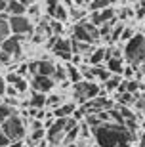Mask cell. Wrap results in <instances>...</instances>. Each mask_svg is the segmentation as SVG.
<instances>
[{"label":"cell","instance_id":"40","mask_svg":"<svg viewBox=\"0 0 145 147\" xmlns=\"http://www.w3.org/2000/svg\"><path fill=\"white\" fill-rule=\"evenodd\" d=\"M67 147H86V145H82V143H71V145H67ZM90 147H99V145H97V143H96V145H90Z\"/></svg>","mask_w":145,"mask_h":147},{"label":"cell","instance_id":"16","mask_svg":"<svg viewBox=\"0 0 145 147\" xmlns=\"http://www.w3.org/2000/svg\"><path fill=\"white\" fill-rule=\"evenodd\" d=\"M105 67L109 69L111 75H120L122 76V71H124V63H122V57H109Z\"/></svg>","mask_w":145,"mask_h":147},{"label":"cell","instance_id":"39","mask_svg":"<svg viewBox=\"0 0 145 147\" xmlns=\"http://www.w3.org/2000/svg\"><path fill=\"white\" fill-rule=\"evenodd\" d=\"M140 145L145 147V128H143V132H141V136H140Z\"/></svg>","mask_w":145,"mask_h":147},{"label":"cell","instance_id":"21","mask_svg":"<svg viewBox=\"0 0 145 147\" xmlns=\"http://www.w3.org/2000/svg\"><path fill=\"white\" fill-rule=\"evenodd\" d=\"M122 80H124V78L120 75H113L109 80L103 82V84H105V86H103V90H111V92H113V90H118V86L122 84Z\"/></svg>","mask_w":145,"mask_h":147},{"label":"cell","instance_id":"45","mask_svg":"<svg viewBox=\"0 0 145 147\" xmlns=\"http://www.w3.org/2000/svg\"><path fill=\"white\" fill-rule=\"evenodd\" d=\"M143 19H145V17H143Z\"/></svg>","mask_w":145,"mask_h":147},{"label":"cell","instance_id":"30","mask_svg":"<svg viewBox=\"0 0 145 147\" xmlns=\"http://www.w3.org/2000/svg\"><path fill=\"white\" fill-rule=\"evenodd\" d=\"M13 71H16L19 76H23V78H25V76L29 75V63H21V65L17 67V69H13Z\"/></svg>","mask_w":145,"mask_h":147},{"label":"cell","instance_id":"44","mask_svg":"<svg viewBox=\"0 0 145 147\" xmlns=\"http://www.w3.org/2000/svg\"><path fill=\"white\" fill-rule=\"evenodd\" d=\"M0 103H4V99H2V98H0Z\"/></svg>","mask_w":145,"mask_h":147},{"label":"cell","instance_id":"5","mask_svg":"<svg viewBox=\"0 0 145 147\" xmlns=\"http://www.w3.org/2000/svg\"><path fill=\"white\" fill-rule=\"evenodd\" d=\"M0 132H4L6 136L10 138V142H21L25 138V122L19 115H11L8 120H4L0 124Z\"/></svg>","mask_w":145,"mask_h":147},{"label":"cell","instance_id":"10","mask_svg":"<svg viewBox=\"0 0 145 147\" xmlns=\"http://www.w3.org/2000/svg\"><path fill=\"white\" fill-rule=\"evenodd\" d=\"M113 19H117V11L113 8H105V10H99V11H92L90 16V23L92 25H96L97 29L105 25V23H111Z\"/></svg>","mask_w":145,"mask_h":147},{"label":"cell","instance_id":"42","mask_svg":"<svg viewBox=\"0 0 145 147\" xmlns=\"http://www.w3.org/2000/svg\"><path fill=\"white\" fill-rule=\"evenodd\" d=\"M140 73L145 76V61H143V63H140Z\"/></svg>","mask_w":145,"mask_h":147},{"label":"cell","instance_id":"41","mask_svg":"<svg viewBox=\"0 0 145 147\" xmlns=\"http://www.w3.org/2000/svg\"><path fill=\"white\" fill-rule=\"evenodd\" d=\"M23 6H31V4H34V0H19Z\"/></svg>","mask_w":145,"mask_h":147},{"label":"cell","instance_id":"23","mask_svg":"<svg viewBox=\"0 0 145 147\" xmlns=\"http://www.w3.org/2000/svg\"><path fill=\"white\" fill-rule=\"evenodd\" d=\"M61 103H63V96H61V94H50L48 98H46V107L55 109V107H59Z\"/></svg>","mask_w":145,"mask_h":147},{"label":"cell","instance_id":"31","mask_svg":"<svg viewBox=\"0 0 145 147\" xmlns=\"http://www.w3.org/2000/svg\"><path fill=\"white\" fill-rule=\"evenodd\" d=\"M136 16H138V17H145V0H140L138 10H136Z\"/></svg>","mask_w":145,"mask_h":147},{"label":"cell","instance_id":"3","mask_svg":"<svg viewBox=\"0 0 145 147\" xmlns=\"http://www.w3.org/2000/svg\"><path fill=\"white\" fill-rule=\"evenodd\" d=\"M103 90L97 82H88V80H80L78 84H73V96H75L76 103H86L90 99L101 96Z\"/></svg>","mask_w":145,"mask_h":147},{"label":"cell","instance_id":"37","mask_svg":"<svg viewBox=\"0 0 145 147\" xmlns=\"http://www.w3.org/2000/svg\"><path fill=\"white\" fill-rule=\"evenodd\" d=\"M76 4H78V8H82V6H90L92 0H75Z\"/></svg>","mask_w":145,"mask_h":147},{"label":"cell","instance_id":"8","mask_svg":"<svg viewBox=\"0 0 145 147\" xmlns=\"http://www.w3.org/2000/svg\"><path fill=\"white\" fill-rule=\"evenodd\" d=\"M52 52H54L55 57L63 59L65 63H69L71 57H73V48H71V40H67V38H61V36H59L57 40H55V44L52 46Z\"/></svg>","mask_w":145,"mask_h":147},{"label":"cell","instance_id":"25","mask_svg":"<svg viewBox=\"0 0 145 147\" xmlns=\"http://www.w3.org/2000/svg\"><path fill=\"white\" fill-rule=\"evenodd\" d=\"M44 138H46V128H44V126H40V128H32V132H31V142L38 143V142H42Z\"/></svg>","mask_w":145,"mask_h":147},{"label":"cell","instance_id":"18","mask_svg":"<svg viewBox=\"0 0 145 147\" xmlns=\"http://www.w3.org/2000/svg\"><path fill=\"white\" fill-rule=\"evenodd\" d=\"M65 71H67V80H69V82H73V84H78V82L82 80V73H80V69H78L76 65H73V63H67Z\"/></svg>","mask_w":145,"mask_h":147},{"label":"cell","instance_id":"27","mask_svg":"<svg viewBox=\"0 0 145 147\" xmlns=\"http://www.w3.org/2000/svg\"><path fill=\"white\" fill-rule=\"evenodd\" d=\"M69 16L73 17V21H78V23H80L82 19H84V16H86V11L82 10V8H73V10L69 11Z\"/></svg>","mask_w":145,"mask_h":147},{"label":"cell","instance_id":"9","mask_svg":"<svg viewBox=\"0 0 145 147\" xmlns=\"http://www.w3.org/2000/svg\"><path fill=\"white\" fill-rule=\"evenodd\" d=\"M55 86V82L52 76H42V75H34L31 78V88L34 92H40V94H48L52 92Z\"/></svg>","mask_w":145,"mask_h":147},{"label":"cell","instance_id":"32","mask_svg":"<svg viewBox=\"0 0 145 147\" xmlns=\"http://www.w3.org/2000/svg\"><path fill=\"white\" fill-rule=\"evenodd\" d=\"M40 10H38V4H31L27 6V16H38Z\"/></svg>","mask_w":145,"mask_h":147},{"label":"cell","instance_id":"38","mask_svg":"<svg viewBox=\"0 0 145 147\" xmlns=\"http://www.w3.org/2000/svg\"><path fill=\"white\" fill-rule=\"evenodd\" d=\"M8 147H27V145H25L23 142H11V143H10Z\"/></svg>","mask_w":145,"mask_h":147},{"label":"cell","instance_id":"29","mask_svg":"<svg viewBox=\"0 0 145 147\" xmlns=\"http://www.w3.org/2000/svg\"><path fill=\"white\" fill-rule=\"evenodd\" d=\"M132 36H134V29L132 27H124L122 34H120V42H128Z\"/></svg>","mask_w":145,"mask_h":147},{"label":"cell","instance_id":"34","mask_svg":"<svg viewBox=\"0 0 145 147\" xmlns=\"http://www.w3.org/2000/svg\"><path fill=\"white\" fill-rule=\"evenodd\" d=\"M6 86H8V84H6L4 76H0V98H2V96L6 94Z\"/></svg>","mask_w":145,"mask_h":147},{"label":"cell","instance_id":"19","mask_svg":"<svg viewBox=\"0 0 145 147\" xmlns=\"http://www.w3.org/2000/svg\"><path fill=\"white\" fill-rule=\"evenodd\" d=\"M92 73H94V76H96V80H101V82L109 80V78L113 76L111 73H109L107 67H103V63H101V65H94V67H92Z\"/></svg>","mask_w":145,"mask_h":147},{"label":"cell","instance_id":"15","mask_svg":"<svg viewBox=\"0 0 145 147\" xmlns=\"http://www.w3.org/2000/svg\"><path fill=\"white\" fill-rule=\"evenodd\" d=\"M103 59H107V48H96L90 55L86 57V61L90 63L92 67L94 65H101Z\"/></svg>","mask_w":145,"mask_h":147},{"label":"cell","instance_id":"11","mask_svg":"<svg viewBox=\"0 0 145 147\" xmlns=\"http://www.w3.org/2000/svg\"><path fill=\"white\" fill-rule=\"evenodd\" d=\"M48 16L52 17V19H55V21L65 23L67 17H69V11H67V8H65L63 4H59L57 0H50L48 2Z\"/></svg>","mask_w":145,"mask_h":147},{"label":"cell","instance_id":"22","mask_svg":"<svg viewBox=\"0 0 145 147\" xmlns=\"http://www.w3.org/2000/svg\"><path fill=\"white\" fill-rule=\"evenodd\" d=\"M11 115H17L16 107H11V105H6V103H0V124H2L4 120H8Z\"/></svg>","mask_w":145,"mask_h":147},{"label":"cell","instance_id":"6","mask_svg":"<svg viewBox=\"0 0 145 147\" xmlns=\"http://www.w3.org/2000/svg\"><path fill=\"white\" fill-rule=\"evenodd\" d=\"M8 23H10V33L17 34V36H27V34H32V31H34L29 16H13L8 19Z\"/></svg>","mask_w":145,"mask_h":147},{"label":"cell","instance_id":"35","mask_svg":"<svg viewBox=\"0 0 145 147\" xmlns=\"http://www.w3.org/2000/svg\"><path fill=\"white\" fill-rule=\"evenodd\" d=\"M6 94H8V96H17L19 92H17L13 86H6Z\"/></svg>","mask_w":145,"mask_h":147},{"label":"cell","instance_id":"36","mask_svg":"<svg viewBox=\"0 0 145 147\" xmlns=\"http://www.w3.org/2000/svg\"><path fill=\"white\" fill-rule=\"evenodd\" d=\"M6 6H8V0H0V16L6 11Z\"/></svg>","mask_w":145,"mask_h":147},{"label":"cell","instance_id":"14","mask_svg":"<svg viewBox=\"0 0 145 147\" xmlns=\"http://www.w3.org/2000/svg\"><path fill=\"white\" fill-rule=\"evenodd\" d=\"M55 71V63L50 59H42V61H36V75H42V76H52Z\"/></svg>","mask_w":145,"mask_h":147},{"label":"cell","instance_id":"2","mask_svg":"<svg viewBox=\"0 0 145 147\" xmlns=\"http://www.w3.org/2000/svg\"><path fill=\"white\" fill-rule=\"evenodd\" d=\"M124 57L128 59L130 65H140L145 61V36L143 34H134L124 46Z\"/></svg>","mask_w":145,"mask_h":147},{"label":"cell","instance_id":"20","mask_svg":"<svg viewBox=\"0 0 145 147\" xmlns=\"http://www.w3.org/2000/svg\"><path fill=\"white\" fill-rule=\"evenodd\" d=\"M8 19H10V16L4 11V13L0 16V44L10 36V23H8Z\"/></svg>","mask_w":145,"mask_h":147},{"label":"cell","instance_id":"12","mask_svg":"<svg viewBox=\"0 0 145 147\" xmlns=\"http://www.w3.org/2000/svg\"><path fill=\"white\" fill-rule=\"evenodd\" d=\"M76 111V103H61L59 107H55L54 109V117L55 119H69V117H73Z\"/></svg>","mask_w":145,"mask_h":147},{"label":"cell","instance_id":"26","mask_svg":"<svg viewBox=\"0 0 145 147\" xmlns=\"http://www.w3.org/2000/svg\"><path fill=\"white\" fill-rule=\"evenodd\" d=\"M109 6H111V2H109V0H92V2H90V10L92 11H99V10L109 8Z\"/></svg>","mask_w":145,"mask_h":147},{"label":"cell","instance_id":"4","mask_svg":"<svg viewBox=\"0 0 145 147\" xmlns=\"http://www.w3.org/2000/svg\"><path fill=\"white\" fill-rule=\"evenodd\" d=\"M73 40L96 44L99 40V29L92 25L88 19H82L80 23H75V27H73Z\"/></svg>","mask_w":145,"mask_h":147},{"label":"cell","instance_id":"13","mask_svg":"<svg viewBox=\"0 0 145 147\" xmlns=\"http://www.w3.org/2000/svg\"><path fill=\"white\" fill-rule=\"evenodd\" d=\"M6 13H8L10 17H13V16H27V6H23L19 0H8Z\"/></svg>","mask_w":145,"mask_h":147},{"label":"cell","instance_id":"33","mask_svg":"<svg viewBox=\"0 0 145 147\" xmlns=\"http://www.w3.org/2000/svg\"><path fill=\"white\" fill-rule=\"evenodd\" d=\"M10 143H11V142H10V138L6 136L4 132H0V147H8Z\"/></svg>","mask_w":145,"mask_h":147},{"label":"cell","instance_id":"24","mask_svg":"<svg viewBox=\"0 0 145 147\" xmlns=\"http://www.w3.org/2000/svg\"><path fill=\"white\" fill-rule=\"evenodd\" d=\"M124 27H126V25H124V23H115L113 25V31H111V36H109V40H111V42H118V40H120V34H122V31H124Z\"/></svg>","mask_w":145,"mask_h":147},{"label":"cell","instance_id":"1","mask_svg":"<svg viewBox=\"0 0 145 147\" xmlns=\"http://www.w3.org/2000/svg\"><path fill=\"white\" fill-rule=\"evenodd\" d=\"M92 134L99 147H130L134 140V134L124 124L117 122H101L92 130Z\"/></svg>","mask_w":145,"mask_h":147},{"label":"cell","instance_id":"7","mask_svg":"<svg viewBox=\"0 0 145 147\" xmlns=\"http://www.w3.org/2000/svg\"><path fill=\"white\" fill-rule=\"evenodd\" d=\"M23 38L25 36H17V34H11V36H8L4 40V42L0 44V48H2V52H6L8 55H11V57H19L23 52Z\"/></svg>","mask_w":145,"mask_h":147},{"label":"cell","instance_id":"43","mask_svg":"<svg viewBox=\"0 0 145 147\" xmlns=\"http://www.w3.org/2000/svg\"><path fill=\"white\" fill-rule=\"evenodd\" d=\"M109 2H111V4H113V2H117V0H109Z\"/></svg>","mask_w":145,"mask_h":147},{"label":"cell","instance_id":"28","mask_svg":"<svg viewBox=\"0 0 145 147\" xmlns=\"http://www.w3.org/2000/svg\"><path fill=\"white\" fill-rule=\"evenodd\" d=\"M134 73H136L134 65H124V71H122V78H124V80H132V78H134Z\"/></svg>","mask_w":145,"mask_h":147},{"label":"cell","instance_id":"17","mask_svg":"<svg viewBox=\"0 0 145 147\" xmlns=\"http://www.w3.org/2000/svg\"><path fill=\"white\" fill-rule=\"evenodd\" d=\"M46 98H48L46 94H40V92H34V90H32V96L27 101V105L32 107V109H44V107H46Z\"/></svg>","mask_w":145,"mask_h":147}]
</instances>
